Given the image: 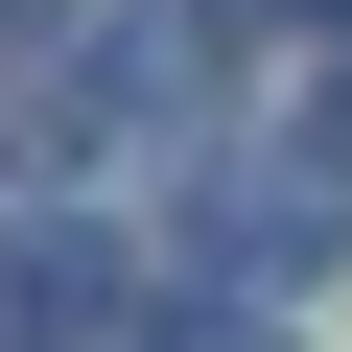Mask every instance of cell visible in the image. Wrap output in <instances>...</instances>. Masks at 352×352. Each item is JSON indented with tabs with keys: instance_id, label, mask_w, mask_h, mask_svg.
Here are the masks:
<instances>
[{
	"instance_id": "1",
	"label": "cell",
	"mask_w": 352,
	"mask_h": 352,
	"mask_svg": "<svg viewBox=\"0 0 352 352\" xmlns=\"http://www.w3.org/2000/svg\"><path fill=\"white\" fill-rule=\"evenodd\" d=\"M0 305L71 352V329H118V305H141V235H24V282H0Z\"/></svg>"
},
{
	"instance_id": "2",
	"label": "cell",
	"mask_w": 352,
	"mask_h": 352,
	"mask_svg": "<svg viewBox=\"0 0 352 352\" xmlns=\"http://www.w3.org/2000/svg\"><path fill=\"white\" fill-rule=\"evenodd\" d=\"M164 352H282V305H188V329H164Z\"/></svg>"
}]
</instances>
